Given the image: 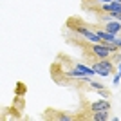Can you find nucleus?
Returning <instances> with one entry per match:
<instances>
[{"instance_id": "obj_1", "label": "nucleus", "mask_w": 121, "mask_h": 121, "mask_svg": "<svg viewBox=\"0 0 121 121\" xmlns=\"http://www.w3.org/2000/svg\"><path fill=\"white\" fill-rule=\"evenodd\" d=\"M91 67L96 71L98 76H103V78H108V76L114 74V71H116V63L110 60V58H103V60H91Z\"/></svg>"}, {"instance_id": "obj_2", "label": "nucleus", "mask_w": 121, "mask_h": 121, "mask_svg": "<svg viewBox=\"0 0 121 121\" xmlns=\"http://www.w3.org/2000/svg\"><path fill=\"white\" fill-rule=\"evenodd\" d=\"M87 56L94 58L96 56L98 60H103V58H112V51L105 45V43H92L87 47Z\"/></svg>"}, {"instance_id": "obj_3", "label": "nucleus", "mask_w": 121, "mask_h": 121, "mask_svg": "<svg viewBox=\"0 0 121 121\" xmlns=\"http://www.w3.org/2000/svg\"><path fill=\"white\" fill-rule=\"evenodd\" d=\"M91 112H99V110H110V101L108 99H101V101H94L89 105Z\"/></svg>"}, {"instance_id": "obj_4", "label": "nucleus", "mask_w": 121, "mask_h": 121, "mask_svg": "<svg viewBox=\"0 0 121 121\" xmlns=\"http://www.w3.org/2000/svg\"><path fill=\"white\" fill-rule=\"evenodd\" d=\"M96 33H98V36H99L101 40V43H114V40L117 38V35H114V33H108V31H105L103 27L101 29H96Z\"/></svg>"}, {"instance_id": "obj_5", "label": "nucleus", "mask_w": 121, "mask_h": 121, "mask_svg": "<svg viewBox=\"0 0 121 121\" xmlns=\"http://www.w3.org/2000/svg\"><path fill=\"white\" fill-rule=\"evenodd\" d=\"M47 117H49V119H56V121H72V119H76L74 116H69V114H63V112H56V110H49L47 112Z\"/></svg>"}, {"instance_id": "obj_6", "label": "nucleus", "mask_w": 121, "mask_h": 121, "mask_svg": "<svg viewBox=\"0 0 121 121\" xmlns=\"http://www.w3.org/2000/svg\"><path fill=\"white\" fill-rule=\"evenodd\" d=\"M103 29L108 31V33H114V35H119L121 33V22L119 20H108Z\"/></svg>"}, {"instance_id": "obj_7", "label": "nucleus", "mask_w": 121, "mask_h": 121, "mask_svg": "<svg viewBox=\"0 0 121 121\" xmlns=\"http://www.w3.org/2000/svg\"><path fill=\"white\" fill-rule=\"evenodd\" d=\"M91 121H107L108 119V110H99V112H91V116H87Z\"/></svg>"}, {"instance_id": "obj_8", "label": "nucleus", "mask_w": 121, "mask_h": 121, "mask_svg": "<svg viewBox=\"0 0 121 121\" xmlns=\"http://www.w3.org/2000/svg\"><path fill=\"white\" fill-rule=\"evenodd\" d=\"M89 89H92V91H103V89H107L103 83H99V81H94V80H91L89 81Z\"/></svg>"}, {"instance_id": "obj_9", "label": "nucleus", "mask_w": 121, "mask_h": 121, "mask_svg": "<svg viewBox=\"0 0 121 121\" xmlns=\"http://www.w3.org/2000/svg\"><path fill=\"white\" fill-rule=\"evenodd\" d=\"M119 80H121V76H119V74H114V80H112V81H114V85H117V83H119Z\"/></svg>"}, {"instance_id": "obj_10", "label": "nucleus", "mask_w": 121, "mask_h": 121, "mask_svg": "<svg viewBox=\"0 0 121 121\" xmlns=\"http://www.w3.org/2000/svg\"><path fill=\"white\" fill-rule=\"evenodd\" d=\"M114 43H116V45L121 49V38H116V40H114Z\"/></svg>"}, {"instance_id": "obj_11", "label": "nucleus", "mask_w": 121, "mask_h": 121, "mask_svg": "<svg viewBox=\"0 0 121 121\" xmlns=\"http://www.w3.org/2000/svg\"><path fill=\"white\" fill-rule=\"evenodd\" d=\"M116 74L121 76V63H117V67H116Z\"/></svg>"}]
</instances>
